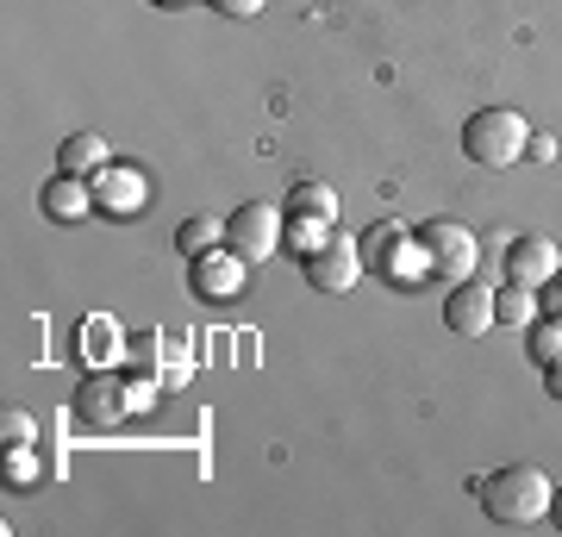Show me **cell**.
Returning <instances> with one entry per match:
<instances>
[{"mask_svg":"<svg viewBox=\"0 0 562 537\" xmlns=\"http://www.w3.org/2000/svg\"><path fill=\"white\" fill-rule=\"evenodd\" d=\"M125 344H132V338H125L113 318H88V325H81V357L94 362V369H113Z\"/></svg>","mask_w":562,"mask_h":537,"instance_id":"cell-13","label":"cell"},{"mask_svg":"<svg viewBox=\"0 0 562 537\" xmlns=\"http://www.w3.org/2000/svg\"><path fill=\"white\" fill-rule=\"evenodd\" d=\"M220 244H225V220H213V213H194V220L176 225V250H188V257H206Z\"/></svg>","mask_w":562,"mask_h":537,"instance_id":"cell-15","label":"cell"},{"mask_svg":"<svg viewBox=\"0 0 562 537\" xmlns=\"http://www.w3.org/2000/svg\"><path fill=\"white\" fill-rule=\"evenodd\" d=\"M443 325H450L457 338H482V332H494V325H501L494 288H482L475 276L457 281V288H450V300H443Z\"/></svg>","mask_w":562,"mask_h":537,"instance_id":"cell-7","label":"cell"},{"mask_svg":"<svg viewBox=\"0 0 562 537\" xmlns=\"http://www.w3.org/2000/svg\"><path fill=\"white\" fill-rule=\"evenodd\" d=\"M188 281L201 300H238L244 294V257L225 244V250H206V257H188Z\"/></svg>","mask_w":562,"mask_h":537,"instance_id":"cell-8","label":"cell"},{"mask_svg":"<svg viewBox=\"0 0 562 537\" xmlns=\"http://www.w3.org/2000/svg\"><path fill=\"white\" fill-rule=\"evenodd\" d=\"M550 518H557V532H562V488L550 494Z\"/></svg>","mask_w":562,"mask_h":537,"instance_id":"cell-25","label":"cell"},{"mask_svg":"<svg viewBox=\"0 0 562 537\" xmlns=\"http://www.w3.org/2000/svg\"><path fill=\"white\" fill-rule=\"evenodd\" d=\"M125 413H138V406H132V381H120L113 369H94V376L76 388V418L81 425L106 432V425H120Z\"/></svg>","mask_w":562,"mask_h":537,"instance_id":"cell-6","label":"cell"},{"mask_svg":"<svg viewBox=\"0 0 562 537\" xmlns=\"http://www.w3.org/2000/svg\"><path fill=\"white\" fill-rule=\"evenodd\" d=\"M419 244L425 257H431V276L443 281V288H457V281L475 276V262H482V244H475V232L457 220H425L419 225Z\"/></svg>","mask_w":562,"mask_h":537,"instance_id":"cell-3","label":"cell"},{"mask_svg":"<svg viewBox=\"0 0 562 537\" xmlns=\"http://www.w3.org/2000/svg\"><path fill=\"white\" fill-rule=\"evenodd\" d=\"M220 13H232V20H250V13H262V0H213Z\"/></svg>","mask_w":562,"mask_h":537,"instance_id":"cell-23","label":"cell"},{"mask_svg":"<svg viewBox=\"0 0 562 537\" xmlns=\"http://www.w3.org/2000/svg\"><path fill=\"white\" fill-rule=\"evenodd\" d=\"M362 269H369V262H362V238H344V232H331V244L306 257V281H313L319 294H350L362 281Z\"/></svg>","mask_w":562,"mask_h":537,"instance_id":"cell-5","label":"cell"},{"mask_svg":"<svg viewBox=\"0 0 562 537\" xmlns=\"http://www.w3.org/2000/svg\"><path fill=\"white\" fill-rule=\"evenodd\" d=\"M531 357L550 369V362H562V318H543V325H531Z\"/></svg>","mask_w":562,"mask_h":537,"instance_id":"cell-19","label":"cell"},{"mask_svg":"<svg viewBox=\"0 0 562 537\" xmlns=\"http://www.w3.org/2000/svg\"><path fill=\"white\" fill-rule=\"evenodd\" d=\"M382 269H387L394 281H419V276H431V257H425L419 238H401V257H387Z\"/></svg>","mask_w":562,"mask_h":537,"instance_id":"cell-17","label":"cell"},{"mask_svg":"<svg viewBox=\"0 0 562 537\" xmlns=\"http://www.w3.org/2000/svg\"><path fill=\"white\" fill-rule=\"evenodd\" d=\"M550 476H543L538 462H513V469H501V476H487L482 488V506L494 525H531V518L550 513Z\"/></svg>","mask_w":562,"mask_h":537,"instance_id":"cell-1","label":"cell"},{"mask_svg":"<svg viewBox=\"0 0 562 537\" xmlns=\"http://www.w3.org/2000/svg\"><path fill=\"white\" fill-rule=\"evenodd\" d=\"M506 276L519 281V288H543L550 276H562V250L543 238V232L513 238V250H506Z\"/></svg>","mask_w":562,"mask_h":537,"instance_id":"cell-10","label":"cell"},{"mask_svg":"<svg viewBox=\"0 0 562 537\" xmlns=\"http://www.w3.org/2000/svg\"><path fill=\"white\" fill-rule=\"evenodd\" d=\"M44 213H50V220H63V225H76V220H88V213H101V206H94V181L63 176V169H57V181L44 188Z\"/></svg>","mask_w":562,"mask_h":537,"instance_id":"cell-11","label":"cell"},{"mask_svg":"<svg viewBox=\"0 0 562 537\" xmlns=\"http://www.w3.org/2000/svg\"><path fill=\"white\" fill-rule=\"evenodd\" d=\"M331 232H338V220H325V213H288V225H281V238L294 244V250H325L331 244Z\"/></svg>","mask_w":562,"mask_h":537,"instance_id":"cell-14","label":"cell"},{"mask_svg":"<svg viewBox=\"0 0 562 537\" xmlns=\"http://www.w3.org/2000/svg\"><path fill=\"white\" fill-rule=\"evenodd\" d=\"M494 306H501L506 325H531V318H538V306H531V288H519V281H513L506 294H494Z\"/></svg>","mask_w":562,"mask_h":537,"instance_id":"cell-18","label":"cell"},{"mask_svg":"<svg viewBox=\"0 0 562 537\" xmlns=\"http://www.w3.org/2000/svg\"><path fill=\"white\" fill-rule=\"evenodd\" d=\"M157 7H176V0H157Z\"/></svg>","mask_w":562,"mask_h":537,"instance_id":"cell-26","label":"cell"},{"mask_svg":"<svg viewBox=\"0 0 562 537\" xmlns=\"http://www.w3.org/2000/svg\"><path fill=\"white\" fill-rule=\"evenodd\" d=\"M25 450H32V444H13V457H7V481H32V476H38V462L25 457Z\"/></svg>","mask_w":562,"mask_h":537,"instance_id":"cell-22","label":"cell"},{"mask_svg":"<svg viewBox=\"0 0 562 537\" xmlns=\"http://www.w3.org/2000/svg\"><path fill=\"white\" fill-rule=\"evenodd\" d=\"M0 438H7V450H13V444H32V438H38L32 413H7V418H0Z\"/></svg>","mask_w":562,"mask_h":537,"instance_id":"cell-21","label":"cell"},{"mask_svg":"<svg viewBox=\"0 0 562 537\" xmlns=\"http://www.w3.org/2000/svg\"><path fill=\"white\" fill-rule=\"evenodd\" d=\"M462 150H469V163H482V169H513L531 150V125L513 107H482V113H469V125H462Z\"/></svg>","mask_w":562,"mask_h":537,"instance_id":"cell-2","label":"cell"},{"mask_svg":"<svg viewBox=\"0 0 562 537\" xmlns=\"http://www.w3.org/2000/svg\"><path fill=\"white\" fill-rule=\"evenodd\" d=\"M543 376H550V394L562 400V362H550V369H543Z\"/></svg>","mask_w":562,"mask_h":537,"instance_id":"cell-24","label":"cell"},{"mask_svg":"<svg viewBox=\"0 0 562 537\" xmlns=\"http://www.w3.org/2000/svg\"><path fill=\"white\" fill-rule=\"evenodd\" d=\"M106 163H113V144H106L101 132H76V138H63V150H57L63 176H101Z\"/></svg>","mask_w":562,"mask_h":537,"instance_id":"cell-12","label":"cell"},{"mask_svg":"<svg viewBox=\"0 0 562 537\" xmlns=\"http://www.w3.org/2000/svg\"><path fill=\"white\" fill-rule=\"evenodd\" d=\"M288 213H325V220H338V194H331L325 181H294V194H288Z\"/></svg>","mask_w":562,"mask_h":537,"instance_id":"cell-16","label":"cell"},{"mask_svg":"<svg viewBox=\"0 0 562 537\" xmlns=\"http://www.w3.org/2000/svg\"><path fill=\"white\" fill-rule=\"evenodd\" d=\"M281 225H288V213L262 206V200H244V206H232V220H225V244H232L244 262H262V257L281 250Z\"/></svg>","mask_w":562,"mask_h":537,"instance_id":"cell-4","label":"cell"},{"mask_svg":"<svg viewBox=\"0 0 562 537\" xmlns=\"http://www.w3.org/2000/svg\"><path fill=\"white\" fill-rule=\"evenodd\" d=\"M401 238H406V225H394V220L375 225V232L362 238V262H369V269H382V262H387V244H401Z\"/></svg>","mask_w":562,"mask_h":537,"instance_id":"cell-20","label":"cell"},{"mask_svg":"<svg viewBox=\"0 0 562 537\" xmlns=\"http://www.w3.org/2000/svg\"><path fill=\"white\" fill-rule=\"evenodd\" d=\"M144 200H150V181H144L132 163H106L101 176H94V206H101V213H113V220L144 213Z\"/></svg>","mask_w":562,"mask_h":537,"instance_id":"cell-9","label":"cell"}]
</instances>
